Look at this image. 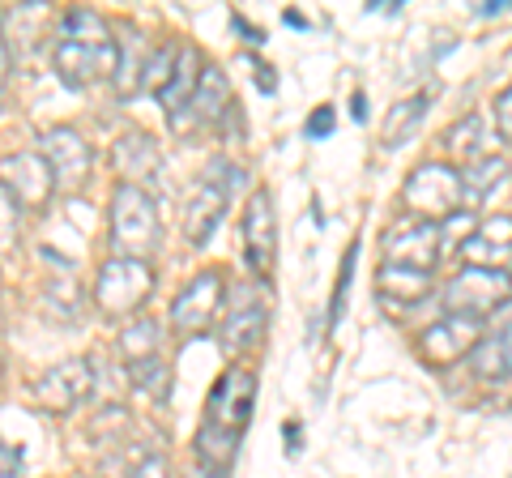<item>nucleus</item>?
Returning a JSON list of instances; mask_svg holds the SVG:
<instances>
[{"label": "nucleus", "mask_w": 512, "mask_h": 478, "mask_svg": "<svg viewBox=\"0 0 512 478\" xmlns=\"http://www.w3.org/2000/svg\"><path fill=\"white\" fill-rule=\"evenodd\" d=\"M512 299L508 269H474L461 265L453 278L444 282V308L448 316H470V321H487L495 308Z\"/></svg>", "instance_id": "7ed1b4c3"}, {"label": "nucleus", "mask_w": 512, "mask_h": 478, "mask_svg": "<svg viewBox=\"0 0 512 478\" xmlns=\"http://www.w3.org/2000/svg\"><path fill=\"white\" fill-rule=\"evenodd\" d=\"M120 65V47L116 43H69L60 39L52 47V69L69 90H90L116 77Z\"/></svg>", "instance_id": "0eeeda50"}, {"label": "nucleus", "mask_w": 512, "mask_h": 478, "mask_svg": "<svg viewBox=\"0 0 512 478\" xmlns=\"http://www.w3.org/2000/svg\"><path fill=\"white\" fill-rule=\"evenodd\" d=\"M235 180H239V171L231 163H222V158H214V163L205 167V175L197 180V188H192V197H188V210H184V235H188L192 248H201L205 239L218 231V222L231 205Z\"/></svg>", "instance_id": "39448f33"}, {"label": "nucleus", "mask_w": 512, "mask_h": 478, "mask_svg": "<svg viewBox=\"0 0 512 478\" xmlns=\"http://www.w3.org/2000/svg\"><path fill=\"white\" fill-rule=\"evenodd\" d=\"M175 60H180V47H175V43H158V47H150L146 69H141V90L158 99V94L167 90L171 73H175Z\"/></svg>", "instance_id": "cd10ccee"}, {"label": "nucleus", "mask_w": 512, "mask_h": 478, "mask_svg": "<svg viewBox=\"0 0 512 478\" xmlns=\"http://www.w3.org/2000/svg\"><path fill=\"white\" fill-rule=\"evenodd\" d=\"M478 342H483V321H470V316H444V321H436L419 338V355L431 363V368H448V363L466 359Z\"/></svg>", "instance_id": "4468645a"}, {"label": "nucleus", "mask_w": 512, "mask_h": 478, "mask_svg": "<svg viewBox=\"0 0 512 478\" xmlns=\"http://www.w3.org/2000/svg\"><path fill=\"white\" fill-rule=\"evenodd\" d=\"M60 39H69V43H116L111 39V26L103 13H94V9H69L60 18Z\"/></svg>", "instance_id": "393cba45"}, {"label": "nucleus", "mask_w": 512, "mask_h": 478, "mask_svg": "<svg viewBox=\"0 0 512 478\" xmlns=\"http://www.w3.org/2000/svg\"><path fill=\"white\" fill-rule=\"evenodd\" d=\"M252 406H256V380L244 368H231L218 376V385L210 389V406H205V423L222 427V432H235L244 436V427L252 419Z\"/></svg>", "instance_id": "9b49d317"}, {"label": "nucleus", "mask_w": 512, "mask_h": 478, "mask_svg": "<svg viewBox=\"0 0 512 478\" xmlns=\"http://www.w3.org/2000/svg\"><path fill=\"white\" fill-rule=\"evenodd\" d=\"M265 304H235L227 316H222V350L227 355H248V350H256V342H261L265 333Z\"/></svg>", "instance_id": "a211bd4d"}, {"label": "nucleus", "mask_w": 512, "mask_h": 478, "mask_svg": "<svg viewBox=\"0 0 512 478\" xmlns=\"http://www.w3.org/2000/svg\"><path fill=\"white\" fill-rule=\"evenodd\" d=\"M355 261H359V244H350L342 257V269H338V291H333V304H329V329H338V321H342L346 291H350V278H355Z\"/></svg>", "instance_id": "7c9ffc66"}, {"label": "nucleus", "mask_w": 512, "mask_h": 478, "mask_svg": "<svg viewBox=\"0 0 512 478\" xmlns=\"http://www.w3.org/2000/svg\"><path fill=\"white\" fill-rule=\"evenodd\" d=\"M444 252V227L436 222H406V227H397L384 235V265H406V269H436Z\"/></svg>", "instance_id": "f8f14e48"}, {"label": "nucleus", "mask_w": 512, "mask_h": 478, "mask_svg": "<svg viewBox=\"0 0 512 478\" xmlns=\"http://www.w3.org/2000/svg\"><path fill=\"white\" fill-rule=\"evenodd\" d=\"M466 359L483 385H504V380H512V325L495 329L491 338L478 342Z\"/></svg>", "instance_id": "f3484780"}, {"label": "nucleus", "mask_w": 512, "mask_h": 478, "mask_svg": "<svg viewBox=\"0 0 512 478\" xmlns=\"http://www.w3.org/2000/svg\"><path fill=\"white\" fill-rule=\"evenodd\" d=\"M487 141H491V137H487V120L478 116V111H474V116H466L453 133H448V146H453L461 158H466V163H474V158H487V154H491V150H487Z\"/></svg>", "instance_id": "c85d7f7f"}, {"label": "nucleus", "mask_w": 512, "mask_h": 478, "mask_svg": "<svg viewBox=\"0 0 512 478\" xmlns=\"http://www.w3.org/2000/svg\"><path fill=\"white\" fill-rule=\"evenodd\" d=\"M244 252L252 274H269L278 261V214H274V197L265 188H256L248 197L244 210Z\"/></svg>", "instance_id": "ddd939ff"}, {"label": "nucleus", "mask_w": 512, "mask_h": 478, "mask_svg": "<svg viewBox=\"0 0 512 478\" xmlns=\"http://www.w3.org/2000/svg\"><path fill=\"white\" fill-rule=\"evenodd\" d=\"M0 184L9 188V197L22 205V210L39 214L47 210V201L56 197V180H52V167L39 150H18V154H5L0 158Z\"/></svg>", "instance_id": "1a4fd4ad"}, {"label": "nucleus", "mask_w": 512, "mask_h": 478, "mask_svg": "<svg viewBox=\"0 0 512 478\" xmlns=\"http://www.w3.org/2000/svg\"><path fill=\"white\" fill-rule=\"evenodd\" d=\"M116 167L120 175H128L124 184H137V188H146L141 180H150V175H158V150H154V141L150 137H120L116 141Z\"/></svg>", "instance_id": "4be33fe9"}, {"label": "nucleus", "mask_w": 512, "mask_h": 478, "mask_svg": "<svg viewBox=\"0 0 512 478\" xmlns=\"http://www.w3.org/2000/svg\"><path fill=\"white\" fill-rule=\"evenodd\" d=\"M124 372H128V380H133V389H137V393L154 397V402H167V393H171V368H167V359H163V355L141 359V363H128Z\"/></svg>", "instance_id": "bb28decb"}, {"label": "nucleus", "mask_w": 512, "mask_h": 478, "mask_svg": "<svg viewBox=\"0 0 512 478\" xmlns=\"http://www.w3.org/2000/svg\"><path fill=\"white\" fill-rule=\"evenodd\" d=\"M18 239H22V205L0 184V261H9L18 252Z\"/></svg>", "instance_id": "c756f323"}, {"label": "nucleus", "mask_w": 512, "mask_h": 478, "mask_svg": "<svg viewBox=\"0 0 512 478\" xmlns=\"http://www.w3.org/2000/svg\"><path fill=\"white\" fill-rule=\"evenodd\" d=\"M227 99H231L227 73L214 69V65H205L201 77H197V90H192V99H188V107L180 111V116H171V129L175 133H192V129H201V124H218L222 111H227Z\"/></svg>", "instance_id": "dca6fc26"}, {"label": "nucleus", "mask_w": 512, "mask_h": 478, "mask_svg": "<svg viewBox=\"0 0 512 478\" xmlns=\"http://www.w3.org/2000/svg\"><path fill=\"white\" fill-rule=\"evenodd\" d=\"M350 116H355L359 124L367 120V94L363 90H355V99H350Z\"/></svg>", "instance_id": "4c0bfd02"}, {"label": "nucleus", "mask_w": 512, "mask_h": 478, "mask_svg": "<svg viewBox=\"0 0 512 478\" xmlns=\"http://www.w3.org/2000/svg\"><path fill=\"white\" fill-rule=\"evenodd\" d=\"M124 478H171V461H167V453H146Z\"/></svg>", "instance_id": "2f4dec72"}, {"label": "nucleus", "mask_w": 512, "mask_h": 478, "mask_svg": "<svg viewBox=\"0 0 512 478\" xmlns=\"http://www.w3.org/2000/svg\"><path fill=\"white\" fill-rule=\"evenodd\" d=\"M282 436H286V453H299V440H303V436H299V427L286 423V427H282Z\"/></svg>", "instance_id": "ea45409f"}, {"label": "nucleus", "mask_w": 512, "mask_h": 478, "mask_svg": "<svg viewBox=\"0 0 512 478\" xmlns=\"http://www.w3.org/2000/svg\"><path fill=\"white\" fill-rule=\"evenodd\" d=\"M158 244H163V222H158V201L150 188L137 184H116L111 193V248L116 257L128 261H150Z\"/></svg>", "instance_id": "f257e3e1"}, {"label": "nucleus", "mask_w": 512, "mask_h": 478, "mask_svg": "<svg viewBox=\"0 0 512 478\" xmlns=\"http://www.w3.org/2000/svg\"><path fill=\"white\" fill-rule=\"evenodd\" d=\"M39 154L47 158V167H52L56 193H73V188H82L90 180L94 150H90V141L82 133L69 129V124H56V129H47L39 137Z\"/></svg>", "instance_id": "6e6552de"}, {"label": "nucleus", "mask_w": 512, "mask_h": 478, "mask_svg": "<svg viewBox=\"0 0 512 478\" xmlns=\"http://www.w3.org/2000/svg\"><path fill=\"white\" fill-rule=\"evenodd\" d=\"M94 393V363L64 359L35 380V406L43 414H73Z\"/></svg>", "instance_id": "9d476101"}, {"label": "nucleus", "mask_w": 512, "mask_h": 478, "mask_svg": "<svg viewBox=\"0 0 512 478\" xmlns=\"http://www.w3.org/2000/svg\"><path fill=\"white\" fill-rule=\"evenodd\" d=\"M461 265H474V269H508L512 265V218L508 214H495L483 218L478 231L461 239Z\"/></svg>", "instance_id": "2eb2a0df"}, {"label": "nucleus", "mask_w": 512, "mask_h": 478, "mask_svg": "<svg viewBox=\"0 0 512 478\" xmlns=\"http://www.w3.org/2000/svg\"><path fill=\"white\" fill-rule=\"evenodd\" d=\"M0 380H5V355H0Z\"/></svg>", "instance_id": "79ce46f5"}, {"label": "nucleus", "mask_w": 512, "mask_h": 478, "mask_svg": "<svg viewBox=\"0 0 512 478\" xmlns=\"http://www.w3.org/2000/svg\"><path fill=\"white\" fill-rule=\"evenodd\" d=\"M333 124H338L333 107H329V103H325V107H316V111H312V120H308V137H312V141L329 137V133H333Z\"/></svg>", "instance_id": "f704fd0d"}, {"label": "nucleus", "mask_w": 512, "mask_h": 478, "mask_svg": "<svg viewBox=\"0 0 512 478\" xmlns=\"http://www.w3.org/2000/svg\"><path fill=\"white\" fill-rule=\"evenodd\" d=\"M188 478H227V470H205V466H197Z\"/></svg>", "instance_id": "a19ab883"}, {"label": "nucleus", "mask_w": 512, "mask_h": 478, "mask_svg": "<svg viewBox=\"0 0 512 478\" xmlns=\"http://www.w3.org/2000/svg\"><path fill=\"white\" fill-rule=\"evenodd\" d=\"M227 274L222 269H201L197 278H192L180 295L171 299V329L180 333V338H205L218 321L222 312H227Z\"/></svg>", "instance_id": "f03ea898"}, {"label": "nucleus", "mask_w": 512, "mask_h": 478, "mask_svg": "<svg viewBox=\"0 0 512 478\" xmlns=\"http://www.w3.org/2000/svg\"><path fill=\"white\" fill-rule=\"evenodd\" d=\"M402 201L419 222H436L440 227L444 218H453L461 210V175L448 163H423L410 171Z\"/></svg>", "instance_id": "423d86ee"}, {"label": "nucleus", "mask_w": 512, "mask_h": 478, "mask_svg": "<svg viewBox=\"0 0 512 478\" xmlns=\"http://www.w3.org/2000/svg\"><path fill=\"white\" fill-rule=\"evenodd\" d=\"M154 291V265L150 261H128L111 257L99 265L94 278V308L103 316H133Z\"/></svg>", "instance_id": "20e7f679"}, {"label": "nucleus", "mask_w": 512, "mask_h": 478, "mask_svg": "<svg viewBox=\"0 0 512 478\" xmlns=\"http://www.w3.org/2000/svg\"><path fill=\"white\" fill-rule=\"evenodd\" d=\"M508 278H512V274H508Z\"/></svg>", "instance_id": "37998d69"}, {"label": "nucleus", "mask_w": 512, "mask_h": 478, "mask_svg": "<svg viewBox=\"0 0 512 478\" xmlns=\"http://www.w3.org/2000/svg\"><path fill=\"white\" fill-rule=\"evenodd\" d=\"M508 9H512V0H483V5H478L483 18H495V13H508Z\"/></svg>", "instance_id": "e433bc0d"}, {"label": "nucleus", "mask_w": 512, "mask_h": 478, "mask_svg": "<svg viewBox=\"0 0 512 478\" xmlns=\"http://www.w3.org/2000/svg\"><path fill=\"white\" fill-rule=\"evenodd\" d=\"M163 325L154 321V316H137L133 325H124L120 329V338H116V355L124 359V368L128 363H141V359H154V355H163Z\"/></svg>", "instance_id": "412c9836"}, {"label": "nucleus", "mask_w": 512, "mask_h": 478, "mask_svg": "<svg viewBox=\"0 0 512 478\" xmlns=\"http://www.w3.org/2000/svg\"><path fill=\"white\" fill-rule=\"evenodd\" d=\"M376 291H380V299H393L397 308L419 304V299L431 295V274L427 269H406V265H380Z\"/></svg>", "instance_id": "6ab92c4d"}, {"label": "nucleus", "mask_w": 512, "mask_h": 478, "mask_svg": "<svg viewBox=\"0 0 512 478\" xmlns=\"http://www.w3.org/2000/svg\"><path fill=\"white\" fill-rule=\"evenodd\" d=\"M0 478H26V453L0 440Z\"/></svg>", "instance_id": "473e14b6"}, {"label": "nucleus", "mask_w": 512, "mask_h": 478, "mask_svg": "<svg viewBox=\"0 0 512 478\" xmlns=\"http://www.w3.org/2000/svg\"><path fill=\"white\" fill-rule=\"evenodd\" d=\"M461 175V197H470V201H487L495 188L504 184V175H508V163L500 154H487V158H474V163H466L457 171Z\"/></svg>", "instance_id": "5701e85b"}, {"label": "nucleus", "mask_w": 512, "mask_h": 478, "mask_svg": "<svg viewBox=\"0 0 512 478\" xmlns=\"http://www.w3.org/2000/svg\"><path fill=\"white\" fill-rule=\"evenodd\" d=\"M427 94H414V99H406V103H397L393 111H389V120H384V146L389 150H397V146H406L410 141V133L419 129V120H423V111H427Z\"/></svg>", "instance_id": "a878e982"}, {"label": "nucleus", "mask_w": 512, "mask_h": 478, "mask_svg": "<svg viewBox=\"0 0 512 478\" xmlns=\"http://www.w3.org/2000/svg\"><path fill=\"white\" fill-rule=\"evenodd\" d=\"M231 26L239 30V35H244V43H256V47H261L265 43V30H252L244 18H239V13H235V18H231Z\"/></svg>", "instance_id": "c9c22d12"}, {"label": "nucleus", "mask_w": 512, "mask_h": 478, "mask_svg": "<svg viewBox=\"0 0 512 478\" xmlns=\"http://www.w3.org/2000/svg\"><path fill=\"white\" fill-rule=\"evenodd\" d=\"M192 449H197V461L205 470H231L235 461V449H239V436L235 432H222L214 423H201L197 427V440H192Z\"/></svg>", "instance_id": "b1692460"}, {"label": "nucleus", "mask_w": 512, "mask_h": 478, "mask_svg": "<svg viewBox=\"0 0 512 478\" xmlns=\"http://www.w3.org/2000/svg\"><path fill=\"white\" fill-rule=\"evenodd\" d=\"M197 77H201V52H197V47H180V60H175L171 82H167L163 94H158V103H163L167 120H171V116H180V111L188 107L192 90H197Z\"/></svg>", "instance_id": "aec40b11"}, {"label": "nucleus", "mask_w": 512, "mask_h": 478, "mask_svg": "<svg viewBox=\"0 0 512 478\" xmlns=\"http://www.w3.org/2000/svg\"><path fill=\"white\" fill-rule=\"evenodd\" d=\"M495 133L512 141V86L500 90V99H495Z\"/></svg>", "instance_id": "72a5a7b5"}, {"label": "nucleus", "mask_w": 512, "mask_h": 478, "mask_svg": "<svg viewBox=\"0 0 512 478\" xmlns=\"http://www.w3.org/2000/svg\"><path fill=\"white\" fill-rule=\"evenodd\" d=\"M9 82V43H5V30H0V86Z\"/></svg>", "instance_id": "58836bf2"}]
</instances>
